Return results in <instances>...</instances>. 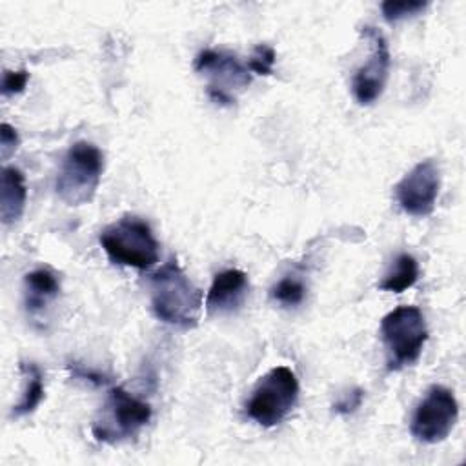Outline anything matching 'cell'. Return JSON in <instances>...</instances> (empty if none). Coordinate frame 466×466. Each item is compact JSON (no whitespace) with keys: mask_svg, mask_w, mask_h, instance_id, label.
I'll return each instance as SVG.
<instances>
[{"mask_svg":"<svg viewBox=\"0 0 466 466\" xmlns=\"http://www.w3.org/2000/svg\"><path fill=\"white\" fill-rule=\"evenodd\" d=\"M151 308L164 324L191 329L198 324L202 293L189 280L178 260L171 257L149 277Z\"/></svg>","mask_w":466,"mask_h":466,"instance_id":"6da1fadb","label":"cell"},{"mask_svg":"<svg viewBox=\"0 0 466 466\" xmlns=\"http://www.w3.org/2000/svg\"><path fill=\"white\" fill-rule=\"evenodd\" d=\"M98 242L115 264L144 271L158 262L160 244L151 226L140 217L124 215L106 226L98 235Z\"/></svg>","mask_w":466,"mask_h":466,"instance_id":"7a4b0ae2","label":"cell"},{"mask_svg":"<svg viewBox=\"0 0 466 466\" xmlns=\"http://www.w3.org/2000/svg\"><path fill=\"white\" fill-rule=\"evenodd\" d=\"M104 171L102 151L86 140L75 142L62 158L55 189L67 206H82L93 200Z\"/></svg>","mask_w":466,"mask_h":466,"instance_id":"3957f363","label":"cell"},{"mask_svg":"<svg viewBox=\"0 0 466 466\" xmlns=\"http://www.w3.org/2000/svg\"><path fill=\"white\" fill-rule=\"evenodd\" d=\"M151 419L149 402L131 395L122 386H113L107 391L106 402L93 420V437L106 444L129 441L147 426Z\"/></svg>","mask_w":466,"mask_h":466,"instance_id":"277c9868","label":"cell"},{"mask_svg":"<svg viewBox=\"0 0 466 466\" xmlns=\"http://www.w3.org/2000/svg\"><path fill=\"white\" fill-rule=\"evenodd\" d=\"M380 339L386 348L388 370L413 364L428 340V328L417 306H399L380 320Z\"/></svg>","mask_w":466,"mask_h":466,"instance_id":"5b68a950","label":"cell"},{"mask_svg":"<svg viewBox=\"0 0 466 466\" xmlns=\"http://www.w3.org/2000/svg\"><path fill=\"white\" fill-rule=\"evenodd\" d=\"M299 380L291 368H271L251 391L246 402V415L264 428L277 426L299 400Z\"/></svg>","mask_w":466,"mask_h":466,"instance_id":"8992f818","label":"cell"},{"mask_svg":"<svg viewBox=\"0 0 466 466\" xmlns=\"http://www.w3.org/2000/svg\"><path fill=\"white\" fill-rule=\"evenodd\" d=\"M457 419L459 404L453 391L446 386L435 384L417 404L411 415L410 431L419 442L437 444L451 433Z\"/></svg>","mask_w":466,"mask_h":466,"instance_id":"52a82bcc","label":"cell"},{"mask_svg":"<svg viewBox=\"0 0 466 466\" xmlns=\"http://www.w3.org/2000/svg\"><path fill=\"white\" fill-rule=\"evenodd\" d=\"M195 69L208 75V95L218 104L235 102L231 89H242L251 82L248 66L222 49H202L195 56Z\"/></svg>","mask_w":466,"mask_h":466,"instance_id":"ba28073f","label":"cell"},{"mask_svg":"<svg viewBox=\"0 0 466 466\" xmlns=\"http://www.w3.org/2000/svg\"><path fill=\"white\" fill-rule=\"evenodd\" d=\"M360 33L370 42L371 51L366 64L355 71L351 80V91L359 104L368 106V104H373L386 87L391 56H390L388 42L377 27L364 25Z\"/></svg>","mask_w":466,"mask_h":466,"instance_id":"9c48e42d","label":"cell"},{"mask_svg":"<svg viewBox=\"0 0 466 466\" xmlns=\"http://www.w3.org/2000/svg\"><path fill=\"white\" fill-rule=\"evenodd\" d=\"M441 187L439 167L433 160L415 164L395 186V198L404 213L411 217H426L433 211Z\"/></svg>","mask_w":466,"mask_h":466,"instance_id":"30bf717a","label":"cell"},{"mask_svg":"<svg viewBox=\"0 0 466 466\" xmlns=\"http://www.w3.org/2000/svg\"><path fill=\"white\" fill-rule=\"evenodd\" d=\"M249 282L242 269H224L213 277L206 295V309L209 315H228L237 311L248 295Z\"/></svg>","mask_w":466,"mask_h":466,"instance_id":"8fae6325","label":"cell"},{"mask_svg":"<svg viewBox=\"0 0 466 466\" xmlns=\"http://www.w3.org/2000/svg\"><path fill=\"white\" fill-rule=\"evenodd\" d=\"M27 189L24 173L15 167L7 166L2 169V184H0V218L2 224L16 222L25 208Z\"/></svg>","mask_w":466,"mask_h":466,"instance_id":"7c38bea8","label":"cell"},{"mask_svg":"<svg viewBox=\"0 0 466 466\" xmlns=\"http://www.w3.org/2000/svg\"><path fill=\"white\" fill-rule=\"evenodd\" d=\"M60 280L49 268H38L24 277V300L31 315L40 313L53 299L58 297Z\"/></svg>","mask_w":466,"mask_h":466,"instance_id":"4fadbf2b","label":"cell"},{"mask_svg":"<svg viewBox=\"0 0 466 466\" xmlns=\"http://www.w3.org/2000/svg\"><path fill=\"white\" fill-rule=\"evenodd\" d=\"M20 371L24 373L25 386H24L22 399L13 406V411H11L13 417H22V415H27V413L35 411L36 406L42 402L44 393H46L44 377H42V371L38 370L36 364L22 362Z\"/></svg>","mask_w":466,"mask_h":466,"instance_id":"5bb4252c","label":"cell"},{"mask_svg":"<svg viewBox=\"0 0 466 466\" xmlns=\"http://www.w3.org/2000/svg\"><path fill=\"white\" fill-rule=\"evenodd\" d=\"M417 279H419V264H417L415 257L410 253H400V255H397L390 271L380 280L379 289L391 291V293H402L404 289L411 288L417 282Z\"/></svg>","mask_w":466,"mask_h":466,"instance_id":"9a60e30c","label":"cell"},{"mask_svg":"<svg viewBox=\"0 0 466 466\" xmlns=\"http://www.w3.org/2000/svg\"><path fill=\"white\" fill-rule=\"evenodd\" d=\"M269 297L286 308H295L304 302L306 286L297 277H282L279 282L271 286Z\"/></svg>","mask_w":466,"mask_h":466,"instance_id":"2e32d148","label":"cell"},{"mask_svg":"<svg viewBox=\"0 0 466 466\" xmlns=\"http://www.w3.org/2000/svg\"><path fill=\"white\" fill-rule=\"evenodd\" d=\"M428 2L422 0H386L380 9L388 22H399L404 18H411L426 9Z\"/></svg>","mask_w":466,"mask_h":466,"instance_id":"e0dca14e","label":"cell"},{"mask_svg":"<svg viewBox=\"0 0 466 466\" xmlns=\"http://www.w3.org/2000/svg\"><path fill=\"white\" fill-rule=\"evenodd\" d=\"M275 60H277V55H275V49L266 46V44H258L255 49H253V55L249 56L248 60V69L255 75H271L273 73V66H275Z\"/></svg>","mask_w":466,"mask_h":466,"instance_id":"ac0fdd59","label":"cell"},{"mask_svg":"<svg viewBox=\"0 0 466 466\" xmlns=\"http://www.w3.org/2000/svg\"><path fill=\"white\" fill-rule=\"evenodd\" d=\"M27 80H29V73L25 69L4 71V75H2V95L11 96V95L22 93L27 86Z\"/></svg>","mask_w":466,"mask_h":466,"instance_id":"d6986e66","label":"cell"},{"mask_svg":"<svg viewBox=\"0 0 466 466\" xmlns=\"http://www.w3.org/2000/svg\"><path fill=\"white\" fill-rule=\"evenodd\" d=\"M362 399H364V391L360 388H353V390L342 393V397L333 404V410L340 415L353 413L362 404Z\"/></svg>","mask_w":466,"mask_h":466,"instance_id":"ffe728a7","label":"cell"},{"mask_svg":"<svg viewBox=\"0 0 466 466\" xmlns=\"http://www.w3.org/2000/svg\"><path fill=\"white\" fill-rule=\"evenodd\" d=\"M18 146V133L13 126H9L7 122H4L0 126V155L5 160Z\"/></svg>","mask_w":466,"mask_h":466,"instance_id":"44dd1931","label":"cell"},{"mask_svg":"<svg viewBox=\"0 0 466 466\" xmlns=\"http://www.w3.org/2000/svg\"><path fill=\"white\" fill-rule=\"evenodd\" d=\"M71 371H73V375L75 377H80V379H86V380H93L95 384H102L104 382V377L102 375H98V373H93V371H87V370H84V368H71Z\"/></svg>","mask_w":466,"mask_h":466,"instance_id":"7402d4cb","label":"cell"}]
</instances>
